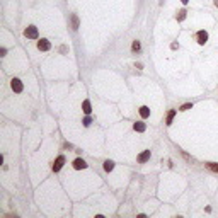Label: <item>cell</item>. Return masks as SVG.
Returning <instances> with one entry per match:
<instances>
[{"label":"cell","instance_id":"obj_13","mask_svg":"<svg viewBox=\"0 0 218 218\" xmlns=\"http://www.w3.org/2000/svg\"><path fill=\"white\" fill-rule=\"evenodd\" d=\"M140 48H141V46H140V41L135 39L133 45H131V51H133V53H138V51H140Z\"/></svg>","mask_w":218,"mask_h":218},{"label":"cell","instance_id":"obj_10","mask_svg":"<svg viewBox=\"0 0 218 218\" xmlns=\"http://www.w3.org/2000/svg\"><path fill=\"white\" fill-rule=\"evenodd\" d=\"M113 169H114V162H113V160H106V162H104V170H106V172H111Z\"/></svg>","mask_w":218,"mask_h":218},{"label":"cell","instance_id":"obj_14","mask_svg":"<svg viewBox=\"0 0 218 218\" xmlns=\"http://www.w3.org/2000/svg\"><path fill=\"white\" fill-rule=\"evenodd\" d=\"M72 29H78V17L72 14Z\"/></svg>","mask_w":218,"mask_h":218},{"label":"cell","instance_id":"obj_18","mask_svg":"<svg viewBox=\"0 0 218 218\" xmlns=\"http://www.w3.org/2000/svg\"><path fill=\"white\" fill-rule=\"evenodd\" d=\"M90 123H92V119H90V118H89V116H87V118H85V119H84V126H89V125H90Z\"/></svg>","mask_w":218,"mask_h":218},{"label":"cell","instance_id":"obj_15","mask_svg":"<svg viewBox=\"0 0 218 218\" xmlns=\"http://www.w3.org/2000/svg\"><path fill=\"white\" fill-rule=\"evenodd\" d=\"M186 14H188V12H186L184 9H182V10H179V12H177V15H176V19H177L179 22H181V21H184V19H186Z\"/></svg>","mask_w":218,"mask_h":218},{"label":"cell","instance_id":"obj_16","mask_svg":"<svg viewBox=\"0 0 218 218\" xmlns=\"http://www.w3.org/2000/svg\"><path fill=\"white\" fill-rule=\"evenodd\" d=\"M206 167H208L210 170H213V172H218V164H215V162H208Z\"/></svg>","mask_w":218,"mask_h":218},{"label":"cell","instance_id":"obj_19","mask_svg":"<svg viewBox=\"0 0 218 218\" xmlns=\"http://www.w3.org/2000/svg\"><path fill=\"white\" fill-rule=\"evenodd\" d=\"M181 2H182V4H184V5H186V4H188V2H189V0H181Z\"/></svg>","mask_w":218,"mask_h":218},{"label":"cell","instance_id":"obj_8","mask_svg":"<svg viewBox=\"0 0 218 218\" xmlns=\"http://www.w3.org/2000/svg\"><path fill=\"white\" fill-rule=\"evenodd\" d=\"M82 109H84L85 114H90V111H92V107H90V101L85 99L84 102H82Z\"/></svg>","mask_w":218,"mask_h":218},{"label":"cell","instance_id":"obj_2","mask_svg":"<svg viewBox=\"0 0 218 218\" xmlns=\"http://www.w3.org/2000/svg\"><path fill=\"white\" fill-rule=\"evenodd\" d=\"M10 87H12V90L14 92H22V89H24V85H22V82L19 80V78H12L10 80Z\"/></svg>","mask_w":218,"mask_h":218},{"label":"cell","instance_id":"obj_3","mask_svg":"<svg viewBox=\"0 0 218 218\" xmlns=\"http://www.w3.org/2000/svg\"><path fill=\"white\" fill-rule=\"evenodd\" d=\"M196 41H198V45L203 46L208 41V33L206 31H198V33H196Z\"/></svg>","mask_w":218,"mask_h":218},{"label":"cell","instance_id":"obj_20","mask_svg":"<svg viewBox=\"0 0 218 218\" xmlns=\"http://www.w3.org/2000/svg\"><path fill=\"white\" fill-rule=\"evenodd\" d=\"M213 2H215V5H216V7H218V0H213Z\"/></svg>","mask_w":218,"mask_h":218},{"label":"cell","instance_id":"obj_6","mask_svg":"<svg viewBox=\"0 0 218 218\" xmlns=\"http://www.w3.org/2000/svg\"><path fill=\"white\" fill-rule=\"evenodd\" d=\"M72 165H73V169H75V170H80V169H87V162H85L84 159H75Z\"/></svg>","mask_w":218,"mask_h":218},{"label":"cell","instance_id":"obj_4","mask_svg":"<svg viewBox=\"0 0 218 218\" xmlns=\"http://www.w3.org/2000/svg\"><path fill=\"white\" fill-rule=\"evenodd\" d=\"M50 48H51V43H50L48 39H39L38 41V50H39V51H48Z\"/></svg>","mask_w":218,"mask_h":218},{"label":"cell","instance_id":"obj_1","mask_svg":"<svg viewBox=\"0 0 218 218\" xmlns=\"http://www.w3.org/2000/svg\"><path fill=\"white\" fill-rule=\"evenodd\" d=\"M24 36L29 38V39H38V36H39V33H38V27H36V26H29L26 31H24Z\"/></svg>","mask_w":218,"mask_h":218},{"label":"cell","instance_id":"obj_9","mask_svg":"<svg viewBox=\"0 0 218 218\" xmlns=\"http://www.w3.org/2000/svg\"><path fill=\"white\" fill-rule=\"evenodd\" d=\"M133 128H135V131H140V133H143L145 129H147V126H145V123H141V121H137L133 125Z\"/></svg>","mask_w":218,"mask_h":218},{"label":"cell","instance_id":"obj_5","mask_svg":"<svg viewBox=\"0 0 218 218\" xmlns=\"http://www.w3.org/2000/svg\"><path fill=\"white\" fill-rule=\"evenodd\" d=\"M63 164H65V157L58 155V157H56V160H55V164H53V170H55V172H58V170L63 167Z\"/></svg>","mask_w":218,"mask_h":218},{"label":"cell","instance_id":"obj_7","mask_svg":"<svg viewBox=\"0 0 218 218\" xmlns=\"http://www.w3.org/2000/svg\"><path fill=\"white\" fill-rule=\"evenodd\" d=\"M150 155H152V153H150V150H145V152H141L140 155H138V162H140V164H145L147 160H150Z\"/></svg>","mask_w":218,"mask_h":218},{"label":"cell","instance_id":"obj_11","mask_svg":"<svg viewBox=\"0 0 218 218\" xmlns=\"http://www.w3.org/2000/svg\"><path fill=\"white\" fill-rule=\"evenodd\" d=\"M140 116L141 118H148V116H150V109H148L147 106H141L140 107Z\"/></svg>","mask_w":218,"mask_h":218},{"label":"cell","instance_id":"obj_12","mask_svg":"<svg viewBox=\"0 0 218 218\" xmlns=\"http://www.w3.org/2000/svg\"><path fill=\"white\" fill-rule=\"evenodd\" d=\"M174 116H176V109L169 111V114H167V119H165V123H167V125H172V119H174Z\"/></svg>","mask_w":218,"mask_h":218},{"label":"cell","instance_id":"obj_17","mask_svg":"<svg viewBox=\"0 0 218 218\" xmlns=\"http://www.w3.org/2000/svg\"><path fill=\"white\" fill-rule=\"evenodd\" d=\"M191 107H192V102H188V104H182L179 109H181V111H188V109H191Z\"/></svg>","mask_w":218,"mask_h":218}]
</instances>
